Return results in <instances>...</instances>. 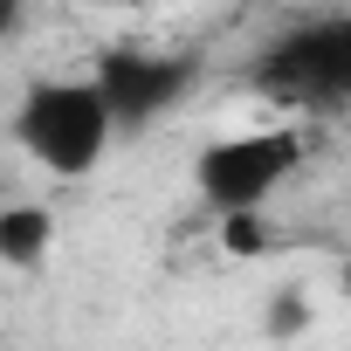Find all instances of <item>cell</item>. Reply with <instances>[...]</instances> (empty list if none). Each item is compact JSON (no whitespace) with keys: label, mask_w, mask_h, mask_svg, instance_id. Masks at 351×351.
<instances>
[{"label":"cell","mask_w":351,"mask_h":351,"mask_svg":"<svg viewBox=\"0 0 351 351\" xmlns=\"http://www.w3.org/2000/svg\"><path fill=\"white\" fill-rule=\"evenodd\" d=\"M56 248V214L42 200H8L0 207V262L8 269H42Z\"/></svg>","instance_id":"5"},{"label":"cell","mask_w":351,"mask_h":351,"mask_svg":"<svg viewBox=\"0 0 351 351\" xmlns=\"http://www.w3.org/2000/svg\"><path fill=\"white\" fill-rule=\"evenodd\" d=\"M97 83L110 90L117 104V124L124 138L145 131L152 117H165L193 90V56H165V49H104L97 56Z\"/></svg>","instance_id":"4"},{"label":"cell","mask_w":351,"mask_h":351,"mask_svg":"<svg viewBox=\"0 0 351 351\" xmlns=\"http://www.w3.org/2000/svg\"><path fill=\"white\" fill-rule=\"evenodd\" d=\"M344 296H351V269H344Z\"/></svg>","instance_id":"6"},{"label":"cell","mask_w":351,"mask_h":351,"mask_svg":"<svg viewBox=\"0 0 351 351\" xmlns=\"http://www.w3.org/2000/svg\"><path fill=\"white\" fill-rule=\"evenodd\" d=\"M248 83L276 104H296V110L351 104V14H310V21L282 28L248 62Z\"/></svg>","instance_id":"2"},{"label":"cell","mask_w":351,"mask_h":351,"mask_svg":"<svg viewBox=\"0 0 351 351\" xmlns=\"http://www.w3.org/2000/svg\"><path fill=\"white\" fill-rule=\"evenodd\" d=\"M303 131L296 124H262V131H228L207 138L193 158V186L214 214H262L303 165Z\"/></svg>","instance_id":"3"},{"label":"cell","mask_w":351,"mask_h":351,"mask_svg":"<svg viewBox=\"0 0 351 351\" xmlns=\"http://www.w3.org/2000/svg\"><path fill=\"white\" fill-rule=\"evenodd\" d=\"M8 131H14V145L49 172V180H90V172L110 158V145L124 138L117 104L97 83V69L90 76H35L14 97Z\"/></svg>","instance_id":"1"}]
</instances>
